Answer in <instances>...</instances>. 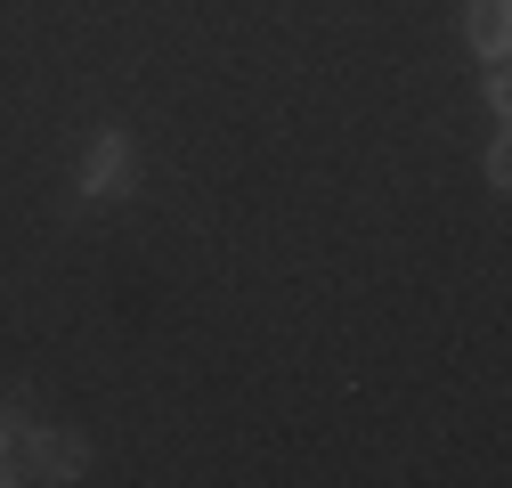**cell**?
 Returning a JSON list of instances; mask_svg holds the SVG:
<instances>
[{"label":"cell","mask_w":512,"mask_h":488,"mask_svg":"<svg viewBox=\"0 0 512 488\" xmlns=\"http://www.w3.org/2000/svg\"><path fill=\"white\" fill-rule=\"evenodd\" d=\"M82 472V440L74 432H33L25 440V480H74Z\"/></svg>","instance_id":"cell-1"},{"label":"cell","mask_w":512,"mask_h":488,"mask_svg":"<svg viewBox=\"0 0 512 488\" xmlns=\"http://www.w3.org/2000/svg\"><path fill=\"white\" fill-rule=\"evenodd\" d=\"M122 179H131V139H90V163H82V196H114Z\"/></svg>","instance_id":"cell-2"},{"label":"cell","mask_w":512,"mask_h":488,"mask_svg":"<svg viewBox=\"0 0 512 488\" xmlns=\"http://www.w3.org/2000/svg\"><path fill=\"white\" fill-rule=\"evenodd\" d=\"M472 41L488 57H504V0H472Z\"/></svg>","instance_id":"cell-3"}]
</instances>
